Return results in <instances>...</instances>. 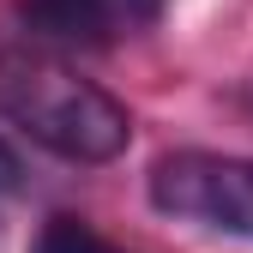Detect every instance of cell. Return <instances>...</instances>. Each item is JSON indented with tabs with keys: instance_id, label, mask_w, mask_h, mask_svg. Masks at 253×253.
<instances>
[{
	"instance_id": "cell-6",
	"label": "cell",
	"mask_w": 253,
	"mask_h": 253,
	"mask_svg": "<svg viewBox=\"0 0 253 253\" xmlns=\"http://www.w3.org/2000/svg\"><path fill=\"white\" fill-rule=\"evenodd\" d=\"M241 109H247V115H253V90H241Z\"/></svg>"
},
{
	"instance_id": "cell-5",
	"label": "cell",
	"mask_w": 253,
	"mask_h": 253,
	"mask_svg": "<svg viewBox=\"0 0 253 253\" xmlns=\"http://www.w3.org/2000/svg\"><path fill=\"white\" fill-rule=\"evenodd\" d=\"M18 175H24V169H18V157H12V145L0 139V193H12V187H18Z\"/></svg>"
},
{
	"instance_id": "cell-3",
	"label": "cell",
	"mask_w": 253,
	"mask_h": 253,
	"mask_svg": "<svg viewBox=\"0 0 253 253\" xmlns=\"http://www.w3.org/2000/svg\"><path fill=\"white\" fill-rule=\"evenodd\" d=\"M18 18L54 48H109L163 18V0H18Z\"/></svg>"
},
{
	"instance_id": "cell-4",
	"label": "cell",
	"mask_w": 253,
	"mask_h": 253,
	"mask_svg": "<svg viewBox=\"0 0 253 253\" xmlns=\"http://www.w3.org/2000/svg\"><path fill=\"white\" fill-rule=\"evenodd\" d=\"M30 253H126V247H115L103 229H90L84 217H73V211H60V217H48V223L37 229V241H30Z\"/></svg>"
},
{
	"instance_id": "cell-1",
	"label": "cell",
	"mask_w": 253,
	"mask_h": 253,
	"mask_svg": "<svg viewBox=\"0 0 253 253\" xmlns=\"http://www.w3.org/2000/svg\"><path fill=\"white\" fill-rule=\"evenodd\" d=\"M0 115L67 163H115L133 139V115L103 84L30 48H0Z\"/></svg>"
},
{
	"instance_id": "cell-2",
	"label": "cell",
	"mask_w": 253,
	"mask_h": 253,
	"mask_svg": "<svg viewBox=\"0 0 253 253\" xmlns=\"http://www.w3.org/2000/svg\"><path fill=\"white\" fill-rule=\"evenodd\" d=\"M151 205L175 223L253 241V157L223 151H163L151 163Z\"/></svg>"
}]
</instances>
